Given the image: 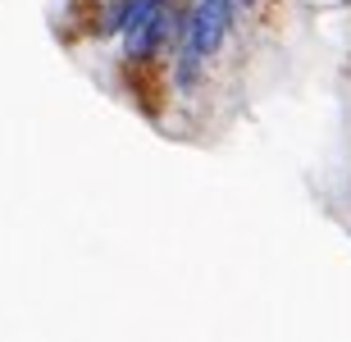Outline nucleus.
Returning a JSON list of instances; mask_svg holds the SVG:
<instances>
[{"mask_svg": "<svg viewBox=\"0 0 351 342\" xmlns=\"http://www.w3.org/2000/svg\"><path fill=\"white\" fill-rule=\"evenodd\" d=\"M82 5H96V0H82Z\"/></svg>", "mask_w": 351, "mask_h": 342, "instance_id": "obj_1", "label": "nucleus"}]
</instances>
